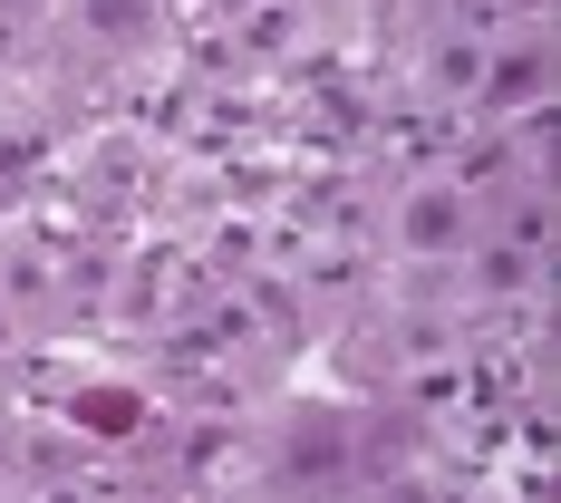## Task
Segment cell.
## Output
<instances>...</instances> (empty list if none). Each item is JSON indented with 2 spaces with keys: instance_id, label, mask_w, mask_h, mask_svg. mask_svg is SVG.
<instances>
[{
  "instance_id": "obj_1",
  "label": "cell",
  "mask_w": 561,
  "mask_h": 503,
  "mask_svg": "<svg viewBox=\"0 0 561 503\" xmlns=\"http://www.w3.org/2000/svg\"><path fill=\"white\" fill-rule=\"evenodd\" d=\"M397 232H407L416 252H446L455 232H465V194H416V204L397 214Z\"/></svg>"
},
{
  "instance_id": "obj_2",
  "label": "cell",
  "mask_w": 561,
  "mask_h": 503,
  "mask_svg": "<svg viewBox=\"0 0 561 503\" xmlns=\"http://www.w3.org/2000/svg\"><path fill=\"white\" fill-rule=\"evenodd\" d=\"M533 88H542V49H523V58H504V68H494V78H484V98H494V107H523V98H533Z\"/></svg>"
}]
</instances>
